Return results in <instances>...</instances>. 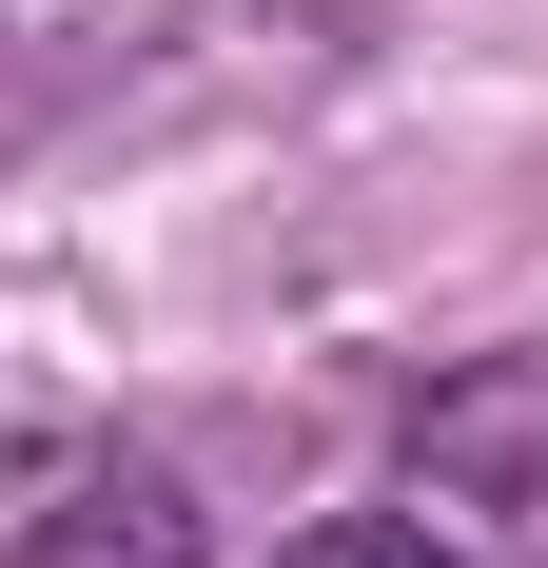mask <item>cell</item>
<instances>
[{
	"instance_id": "cell-1",
	"label": "cell",
	"mask_w": 548,
	"mask_h": 568,
	"mask_svg": "<svg viewBox=\"0 0 548 568\" xmlns=\"http://www.w3.org/2000/svg\"><path fill=\"white\" fill-rule=\"evenodd\" d=\"M20 568H216V549H196V490H176V470L79 452L40 510H20Z\"/></svg>"
},
{
	"instance_id": "cell-2",
	"label": "cell",
	"mask_w": 548,
	"mask_h": 568,
	"mask_svg": "<svg viewBox=\"0 0 548 568\" xmlns=\"http://www.w3.org/2000/svg\"><path fill=\"white\" fill-rule=\"evenodd\" d=\"M274 568H450V529H412V510H333V529H294Z\"/></svg>"
},
{
	"instance_id": "cell-3",
	"label": "cell",
	"mask_w": 548,
	"mask_h": 568,
	"mask_svg": "<svg viewBox=\"0 0 548 568\" xmlns=\"http://www.w3.org/2000/svg\"><path fill=\"white\" fill-rule=\"evenodd\" d=\"M20 510H40V470H20V432H0V549H20Z\"/></svg>"
}]
</instances>
